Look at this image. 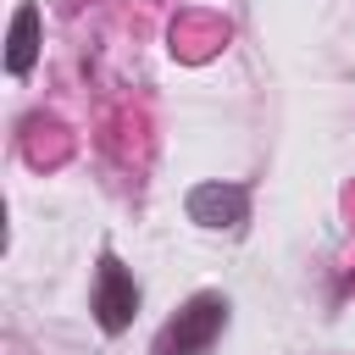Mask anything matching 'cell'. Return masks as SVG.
<instances>
[{
    "label": "cell",
    "mask_w": 355,
    "mask_h": 355,
    "mask_svg": "<svg viewBox=\"0 0 355 355\" xmlns=\"http://www.w3.org/2000/svg\"><path fill=\"white\" fill-rule=\"evenodd\" d=\"M33 61H39V6H22V11L11 17V44H6V67H11L17 78H28V72H33Z\"/></svg>",
    "instance_id": "4"
},
{
    "label": "cell",
    "mask_w": 355,
    "mask_h": 355,
    "mask_svg": "<svg viewBox=\"0 0 355 355\" xmlns=\"http://www.w3.org/2000/svg\"><path fill=\"white\" fill-rule=\"evenodd\" d=\"M222 327H227V300L222 294H194L166 322V333L155 338V355H205Z\"/></svg>",
    "instance_id": "1"
},
{
    "label": "cell",
    "mask_w": 355,
    "mask_h": 355,
    "mask_svg": "<svg viewBox=\"0 0 355 355\" xmlns=\"http://www.w3.org/2000/svg\"><path fill=\"white\" fill-rule=\"evenodd\" d=\"M244 205H250V194L239 183H200L189 194V216L205 222V227H239L244 222Z\"/></svg>",
    "instance_id": "3"
},
{
    "label": "cell",
    "mask_w": 355,
    "mask_h": 355,
    "mask_svg": "<svg viewBox=\"0 0 355 355\" xmlns=\"http://www.w3.org/2000/svg\"><path fill=\"white\" fill-rule=\"evenodd\" d=\"M133 316H139V283L128 277V266L116 255H105L100 261V277H94V322L105 333H122Z\"/></svg>",
    "instance_id": "2"
}]
</instances>
